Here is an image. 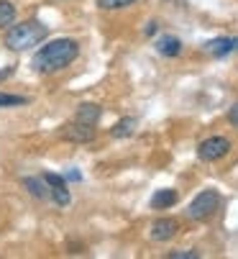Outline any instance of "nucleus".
<instances>
[{"instance_id": "nucleus-1", "label": "nucleus", "mask_w": 238, "mask_h": 259, "mask_svg": "<svg viewBox=\"0 0 238 259\" xmlns=\"http://www.w3.org/2000/svg\"><path fill=\"white\" fill-rule=\"evenodd\" d=\"M79 54V47L74 39H57V41H49L44 44L33 54V69L41 72V75H52V72H59L64 67H69Z\"/></svg>"}, {"instance_id": "nucleus-2", "label": "nucleus", "mask_w": 238, "mask_h": 259, "mask_svg": "<svg viewBox=\"0 0 238 259\" xmlns=\"http://www.w3.org/2000/svg\"><path fill=\"white\" fill-rule=\"evenodd\" d=\"M46 36H49V28H46L41 21L31 18V21H23V23L8 28V33H6V47H8L11 52H26V49H31V47H38V44L46 39Z\"/></svg>"}, {"instance_id": "nucleus-3", "label": "nucleus", "mask_w": 238, "mask_h": 259, "mask_svg": "<svg viewBox=\"0 0 238 259\" xmlns=\"http://www.w3.org/2000/svg\"><path fill=\"white\" fill-rule=\"evenodd\" d=\"M218 205H220V193L218 190H203L187 205V218L189 221H208L218 210Z\"/></svg>"}, {"instance_id": "nucleus-4", "label": "nucleus", "mask_w": 238, "mask_h": 259, "mask_svg": "<svg viewBox=\"0 0 238 259\" xmlns=\"http://www.w3.org/2000/svg\"><path fill=\"white\" fill-rule=\"evenodd\" d=\"M228 152H230V139H225V136H210V139L200 141V146H197V157L203 162H218Z\"/></svg>"}, {"instance_id": "nucleus-5", "label": "nucleus", "mask_w": 238, "mask_h": 259, "mask_svg": "<svg viewBox=\"0 0 238 259\" xmlns=\"http://www.w3.org/2000/svg\"><path fill=\"white\" fill-rule=\"evenodd\" d=\"M59 136H62L64 141H72V144H90V141L95 139V128H92L90 123H82V121L74 118L72 123L62 126Z\"/></svg>"}, {"instance_id": "nucleus-6", "label": "nucleus", "mask_w": 238, "mask_h": 259, "mask_svg": "<svg viewBox=\"0 0 238 259\" xmlns=\"http://www.w3.org/2000/svg\"><path fill=\"white\" fill-rule=\"evenodd\" d=\"M179 231V224L174 218H159L151 224V239L154 241H169Z\"/></svg>"}, {"instance_id": "nucleus-7", "label": "nucleus", "mask_w": 238, "mask_h": 259, "mask_svg": "<svg viewBox=\"0 0 238 259\" xmlns=\"http://www.w3.org/2000/svg\"><path fill=\"white\" fill-rule=\"evenodd\" d=\"M156 52L162 57H177L182 52V41L177 36H162V39L156 41Z\"/></svg>"}, {"instance_id": "nucleus-8", "label": "nucleus", "mask_w": 238, "mask_h": 259, "mask_svg": "<svg viewBox=\"0 0 238 259\" xmlns=\"http://www.w3.org/2000/svg\"><path fill=\"white\" fill-rule=\"evenodd\" d=\"M205 52L213 54V57H225V54L235 52V44H233V39H225V36H220V39H213V41L205 44Z\"/></svg>"}, {"instance_id": "nucleus-9", "label": "nucleus", "mask_w": 238, "mask_h": 259, "mask_svg": "<svg viewBox=\"0 0 238 259\" xmlns=\"http://www.w3.org/2000/svg\"><path fill=\"white\" fill-rule=\"evenodd\" d=\"M100 105H95V103H82L77 108V121H82V123H90V126H95L98 121H100Z\"/></svg>"}, {"instance_id": "nucleus-10", "label": "nucleus", "mask_w": 238, "mask_h": 259, "mask_svg": "<svg viewBox=\"0 0 238 259\" xmlns=\"http://www.w3.org/2000/svg\"><path fill=\"white\" fill-rule=\"evenodd\" d=\"M23 185L28 188V193L33 195V198H49L52 195V188H46V182H44V177H23Z\"/></svg>"}, {"instance_id": "nucleus-11", "label": "nucleus", "mask_w": 238, "mask_h": 259, "mask_svg": "<svg viewBox=\"0 0 238 259\" xmlns=\"http://www.w3.org/2000/svg\"><path fill=\"white\" fill-rule=\"evenodd\" d=\"M174 203H177V190H156L151 198V208H156V210L172 208Z\"/></svg>"}, {"instance_id": "nucleus-12", "label": "nucleus", "mask_w": 238, "mask_h": 259, "mask_svg": "<svg viewBox=\"0 0 238 259\" xmlns=\"http://www.w3.org/2000/svg\"><path fill=\"white\" fill-rule=\"evenodd\" d=\"M133 128H136V118H123V121H118V123L110 128V134H113L115 139H123V136H131Z\"/></svg>"}, {"instance_id": "nucleus-13", "label": "nucleus", "mask_w": 238, "mask_h": 259, "mask_svg": "<svg viewBox=\"0 0 238 259\" xmlns=\"http://www.w3.org/2000/svg\"><path fill=\"white\" fill-rule=\"evenodd\" d=\"M16 21V8L8 3V0H0V28L11 26Z\"/></svg>"}, {"instance_id": "nucleus-14", "label": "nucleus", "mask_w": 238, "mask_h": 259, "mask_svg": "<svg viewBox=\"0 0 238 259\" xmlns=\"http://www.w3.org/2000/svg\"><path fill=\"white\" fill-rule=\"evenodd\" d=\"M133 3H136V0H98V6L103 11H121V8H128Z\"/></svg>"}, {"instance_id": "nucleus-15", "label": "nucleus", "mask_w": 238, "mask_h": 259, "mask_svg": "<svg viewBox=\"0 0 238 259\" xmlns=\"http://www.w3.org/2000/svg\"><path fill=\"white\" fill-rule=\"evenodd\" d=\"M41 177H44V182L49 185V188H67V177H62V175H54V172H44Z\"/></svg>"}, {"instance_id": "nucleus-16", "label": "nucleus", "mask_w": 238, "mask_h": 259, "mask_svg": "<svg viewBox=\"0 0 238 259\" xmlns=\"http://www.w3.org/2000/svg\"><path fill=\"white\" fill-rule=\"evenodd\" d=\"M52 198L57 205H69V190L67 188H52Z\"/></svg>"}, {"instance_id": "nucleus-17", "label": "nucleus", "mask_w": 238, "mask_h": 259, "mask_svg": "<svg viewBox=\"0 0 238 259\" xmlns=\"http://www.w3.org/2000/svg\"><path fill=\"white\" fill-rule=\"evenodd\" d=\"M26 98L21 95H6V93H0V108H8V105H23Z\"/></svg>"}, {"instance_id": "nucleus-18", "label": "nucleus", "mask_w": 238, "mask_h": 259, "mask_svg": "<svg viewBox=\"0 0 238 259\" xmlns=\"http://www.w3.org/2000/svg\"><path fill=\"white\" fill-rule=\"evenodd\" d=\"M197 256V251H172L169 254V259H195Z\"/></svg>"}, {"instance_id": "nucleus-19", "label": "nucleus", "mask_w": 238, "mask_h": 259, "mask_svg": "<svg viewBox=\"0 0 238 259\" xmlns=\"http://www.w3.org/2000/svg\"><path fill=\"white\" fill-rule=\"evenodd\" d=\"M228 121H230V126H235V128H238V103L228 110Z\"/></svg>"}, {"instance_id": "nucleus-20", "label": "nucleus", "mask_w": 238, "mask_h": 259, "mask_svg": "<svg viewBox=\"0 0 238 259\" xmlns=\"http://www.w3.org/2000/svg\"><path fill=\"white\" fill-rule=\"evenodd\" d=\"M156 28H159V23H156V21H151V23L146 26V31H144V33H146V36H154V33H156Z\"/></svg>"}, {"instance_id": "nucleus-21", "label": "nucleus", "mask_w": 238, "mask_h": 259, "mask_svg": "<svg viewBox=\"0 0 238 259\" xmlns=\"http://www.w3.org/2000/svg\"><path fill=\"white\" fill-rule=\"evenodd\" d=\"M67 180H72V182H77V180H82V175H79V172H74V169H72V172L67 175Z\"/></svg>"}, {"instance_id": "nucleus-22", "label": "nucleus", "mask_w": 238, "mask_h": 259, "mask_svg": "<svg viewBox=\"0 0 238 259\" xmlns=\"http://www.w3.org/2000/svg\"><path fill=\"white\" fill-rule=\"evenodd\" d=\"M11 72H13V69H6V72H0V80H3V77H8Z\"/></svg>"}, {"instance_id": "nucleus-23", "label": "nucleus", "mask_w": 238, "mask_h": 259, "mask_svg": "<svg viewBox=\"0 0 238 259\" xmlns=\"http://www.w3.org/2000/svg\"><path fill=\"white\" fill-rule=\"evenodd\" d=\"M233 44H235V49H238V39H233Z\"/></svg>"}]
</instances>
